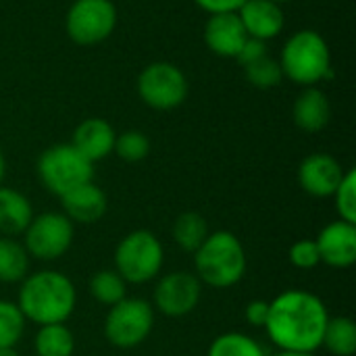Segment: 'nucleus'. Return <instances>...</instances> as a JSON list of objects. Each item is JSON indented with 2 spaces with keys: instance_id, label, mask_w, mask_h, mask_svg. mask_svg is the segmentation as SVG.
<instances>
[{
  "instance_id": "nucleus-7",
  "label": "nucleus",
  "mask_w": 356,
  "mask_h": 356,
  "mask_svg": "<svg viewBox=\"0 0 356 356\" xmlns=\"http://www.w3.org/2000/svg\"><path fill=\"white\" fill-rule=\"evenodd\" d=\"M154 330V309L144 298H123L108 309L104 319V338L115 348H136L148 340Z\"/></svg>"
},
{
  "instance_id": "nucleus-3",
  "label": "nucleus",
  "mask_w": 356,
  "mask_h": 356,
  "mask_svg": "<svg viewBox=\"0 0 356 356\" xmlns=\"http://www.w3.org/2000/svg\"><path fill=\"white\" fill-rule=\"evenodd\" d=\"M248 259L244 244L232 232H213L194 252V275L202 286L227 290L246 275Z\"/></svg>"
},
{
  "instance_id": "nucleus-18",
  "label": "nucleus",
  "mask_w": 356,
  "mask_h": 356,
  "mask_svg": "<svg viewBox=\"0 0 356 356\" xmlns=\"http://www.w3.org/2000/svg\"><path fill=\"white\" fill-rule=\"evenodd\" d=\"M292 117H294L296 127L307 134H317V131L325 129L332 119V104H330L325 92H321L315 86L300 92L294 102Z\"/></svg>"
},
{
  "instance_id": "nucleus-29",
  "label": "nucleus",
  "mask_w": 356,
  "mask_h": 356,
  "mask_svg": "<svg viewBox=\"0 0 356 356\" xmlns=\"http://www.w3.org/2000/svg\"><path fill=\"white\" fill-rule=\"evenodd\" d=\"M334 202H336V211L340 215V221L353 223L356 225V171L348 169L338 186V190L334 192Z\"/></svg>"
},
{
  "instance_id": "nucleus-30",
  "label": "nucleus",
  "mask_w": 356,
  "mask_h": 356,
  "mask_svg": "<svg viewBox=\"0 0 356 356\" xmlns=\"http://www.w3.org/2000/svg\"><path fill=\"white\" fill-rule=\"evenodd\" d=\"M288 259L296 269H302V271L315 269L321 263L315 240H298V242H294L290 246V250H288Z\"/></svg>"
},
{
  "instance_id": "nucleus-12",
  "label": "nucleus",
  "mask_w": 356,
  "mask_h": 356,
  "mask_svg": "<svg viewBox=\"0 0 356 356\" xmlns=\"http://www.w3.org/2000/svg\"><path fill=\"white\" fill-rule=\"evenodd\" d=\"M344 167L340 165L338 159L325 152H315L302 159L298 167V184L302 192L315 198H332L334 192L338 190L342 177H344Z\"/></svg>"
},
{
  "instance_id": "nucleus-14",
  "label": "nucleus",
  "mask_w": 356,
  "mask_h": 356,
  "mask_svg": "<svg viewBox=\"0 0 356 356\" xmlns=\"http://www.w3.org/2000/svg\"><path fill=\"white\" fill-rule=\"evenodd\" d=\"M60 204H63V213L71 223H83V225L98 223L108 209L104 190L94 181H86L73 188L71 192H67L65 196H60Z\"/></svg>"
},
{
  "instance_id": "nucleus-8",
  "label": "nucleus",
  "mask_w": 356,
  "mask_h": 356,
  "mask_svg": "<svg viewBox=\"0 0 356 356\" xmlns=\"http://www.w3.org/2000/svg\"><path fill=\"white\" fill-rule=\"evenodd\" d=\"M73 223L67 219L65 213L48 211L42 215H33L31 223L23 232V248L27 250L29 259L52 263L65 257L73 244Z\"/></svg>"
},
{
  "instance_id": "nucleus-25",
  "label": "nucleus",
  "mask_w": 356,
  "mask_h": 356,
  "mask_svg": "<svg viewBox=\"0 0 356 356\" xmlns=\"http://www.w3.org/2000/svg\"><path fill=\"white\" fill-rule=\"evenodd\" d=\"M207 356H267V353L252 336L227 332L211 342Z\"/></svg>"
},
{
  "instance_id": "nucleus-15",
  "label": "nucleus",
  "mask_w": 356,
  "mask_h": 356,
  "mask_svg": "<svg viewBox=\"0 0 356 356\" xmlns=\"http://www.w3.org/2000/svg\"><path fill=\"white\" fill-rule=\"evenodd\" d=\"M246 38H248V33H246L238 13L211 15L204 25V42L219 56L236 58L242 44L246 42Z\"/></svg>"
},
{
  "instance_id": "nucleus-28",
  "label": "nucleus",
  "mask_w": 356,
  "mask_h": 356,
  "mask_svg": "<svg viewBox=\"0 0 356 356\" xmlns=\"http://www.w3.org/2000/svg\"><path fill=\"white\" fill-rule=\"evenodd\" d=\"M113 152L125 163H140L150 154V140L146 134L138 129H129L115 138Z\"/></svg>"
},
{
  "instance_id": "nucleus-27",
  "label": "nucleus",
  "mask_w": 356,
  "mask_h": 356,
  "mask_svg": "<svg viewBox=\"0 0 356 356\" xmlns=\"http://www.w3.org/2000/svg\"><path fill=\"white\" fill-rule=\"evenodd\" d=\"M244 71H246L248 81H250L254 88H259V90L275 88V86H280L282 79H284V71H282L280 60H275V58L269 56V54H265L263 58H259V60H254V63H250V65H246Z\"/></svg>"
},
{
  "instance_id": "nucleus-2",
  "label": "nucleus",
  "mask_w": 356,
  "mask_h": 356,
  "mask_svg": "<svg viewBox=\"0 0 356 356\" xmlns=\"http://www.w3.org/2000/svg\"><path fill=\"white\" fill-rule=\"evenodd\" d=\"M15 305L25 321L38 327L67 323L77 305V290L65 273L44 269L21 282Z\"/></svg>"
},
{
  "instance_id": "nucleus-17",
  "label": "nucleus",
  "mask_w": 356,
  "mask_h": 356,
  "mask_svg": "<svg viewBox=\"0 0 356 356\" xmlns=\"http://www.w3.org/2000/svg\"><path fill=\"white\" fill-rule=\"evenodd\" d=\"M240 21L248 33V38L257 40H271L282 33L284 29V13L280 4L271 0H246L240 10Z\"/></svg>"
},
{
  "instance_id": "nucleus-4",
  "label": "nucleus",
  "mask_w": 356,
  "mask_h": 356,
  "mask_svg": "<svg viewBox=\"0 0 356 356\" xmlns=\"http://www.w3.org/2000/svg\"><path fill=\"white\" fill-rule=\"evenodd\" d=\"M284 77L298 86H315L332 75V54L327 42L313 29L296 31L284 46L280 58Z\"/></svg>"
},
{
  "instance_id": "nucleus-20",
  "label": "nucleus",
  "mask_w": 356,
  "mask_h": 356,
  "mask_svg": "<svg viewBox=\"0 0 356 356\" xmlns=\"http://www.w3.org/2000/svg\"><path fill=\"white\" fill-rule=\"evenodd\" d=\"M29 254L15 238L0 236V282L21 284L29 273Z\"/></svg>"
},
{
  "instance_id": "nucleus-34",
  "label": "nucleus",
  "mask_w": 356,
  "mask_h": 356,
  "mask_svg": "<svg viewBox=\"0 0 356 356\" xmlns=\"http://www.w3.org/2000/svg\"><path fill=\"white\" fill-rule=\"evenodd\" d=\"M0 356H19V353L15 348H2L0 350Z\"/></svg>"
},
{
  "instance_id": "nucleus-16",
  "label": "nucleus",
  "mask_w": 356,
  "mask_h": 356,
  "mask_svg": "<svg viewBox=\"0 0 356 356\" xmlns=\"http://www.w3.org/2000/svg\"><path fill=\"white\" fill-rule=\"evenodd\" d=\"M115 138L117 134L108 121L100 117H90L75 127L71 146L94 165L96 161H102L113 152Z\"/></svg>"
},
{
  "instance_id": "nucleus-5",
  "label": "nucleus",
  "mask_w": 356,
  "mask_h": 356,
  "mask_svg": "<svg viewBox=\"0 0 356 356\" xmlns=\"http://www.w3.org/2000/svg\"><path fill=\"white\" fill-rule=\"evenodd\" d=\"M113 261L125 284H148L163 269L165 248L152 232L136 229L119 240Z\"/></svg>"
},
{
  "instance_id": "nucleus-24",
  "label": "nucleus",
  "mask_w": 356,
  "mask_h": 356,
  "mask_svg": "<svg viewBox=\"0 0 356 356\" xmlns=\"http://www.w3.org/2000/svg\"><path fill=\"white\" fill-rule=\"evenodd\" d=\"M88 290L98 305L108 309L121 302L123 298H127V284L115 269L96 271L88 282Z\"/></svg>"
},
{
  "instance_id": "nucleus-33",
  "label": "nucleus",
  "mask_w": 356,
  "mask_h": 356,
  "mask_svg": "<svg viewBox=\"0 0 356 356\" xmlns=\"http://www.w3.org/2000/svg\"><path fill=\"white\" fill-rule=\"evenodd\" d=\"M244 2L246 0H196V4L202 10L211 13V15H217V13H238Z\"/></svg>"
},
{
  "instance_id": "nucleus-19",
  "label": "nucleus",
  "mask_w": 356,
  "mask_h": 356,
  "mask_svg": "<svg viewBox=\"0 0 356 356\" xmlns=\"http://www.w3.org/2000/svg\"><path fill=\"white\" fill-rule=\"evenodd\" d=\"M33 219L31 202L15 188L0 186V234L6 238L23 236Z\"/></svg>"
},
{
  "instance_id": "nucleus-26",
  "label": "nucleus",
  "mask_w": 356,
  "mask_h": 356,
  "mask_svg": "<svg viewBox=\"0 0 356 356\" xmlns=\"http://www.w3.org/2000/svg\"><path fill=\"white\" fill-rule=\"evenodd\" d=\"M25 317L10 300H0V350L15 348L25 332Z\"/></svg>"
},
{
  "instance_id": "nucleus-11",
  "label": "nucleus",
  "mask_w": 356,
  "mask_h": 356,
  "mask_svg": "<svg viewBox=\"0 0 356 356\" xmlns=\"http://www.w3.org/2000/svg\"><path fill=\"white\" fill-rule=\"evenodd\" d=\"M202 296L200 280L190 271H173L163 275L152 292V309L165 317H186L190 315Z\"/></svg>"
},
{
  "instance_id": "nucleus-32",
  "label": "nucleus",
  "mask_w": 356,
  "mask_h": 356,
  "mask_svg": "<svg viewBox=\"0 0 356 356\" xmlns=\"http://www.w3.org/2000/svg\"><path fill=\"white\" fill-rule=\"evenodd\" d=\"M244 317H246L250 327L263 330L265 323H267V317H269V300H250L246 305Z\"/></svg>"
},
{
  "instance_id": "nucleus-9",
  "label": "nucleus",
  "mask_w": 356,
  "mask_h": 356,
  "mask_svg": "<svg viewBox=\"0 0 356 356\" xmlns=\"http://www.w3.org/2000/svg\"><path fill=\"white\" fill-rule=\"evenodd\" d=\"M138 94L150 108L171 111L188 98V79L173 63H150L138 77Z\"/></svg>"
},
{
  "instance_id": "nucleus-10",
  "label": "nucleus",
  "mask_w": 356,
  "mask_h": 356,
  "mask_svg": "<svg viewBox=\"0 0 356 356\" xmlns=\"http://www.w3.org/2000/svg\"><path fill=\"white\" fill-rule=\"evenodd\" d=\"M117 25V8L111 0H75L67 13V35L79 46L104 42Z\"/></svg>"
},
{
  "instance_id": "nucleus-6",
  "label": "nucleus",
  "mask_w": 356,
  "mask_h": 356,
  "mask_svg": "<svg viewBox=\"0 0 356 356\" xmlns=\"http://www.w3.org/2000/svg\"><path fill=\"white\" fill-rule=\"evenodd\" d=\"M38 177L50 194L60 198L73 188L92 181L94 165L71 144H56L40 154Z\"/></svg>"
},
{
  "instance_id": "nucleus-23",
  "label": "nucleus",
  "mask_w": 356,
  "mask_h": 356,
  "mask_svg": "<svg viewBox=\"0 0 356 356\" xmlns=\"http://www.w3.org/2000/svg\"><path fill=\"white\" fill-rule=\"evenodd\" d=\"M330 355L353 356L356 353V323L350 317H330L323 334V344Z\"/></svg>"
},
{
  "instance_id": "nucleus-37",
  "label": "nucleus",
  "mask_w": 356,
  "mask_h": 356,
  "mask_svg": "<svg viewBox=\"0 0 356 356\" xmlns=\"http://www.w3.org/2000/svg\"><path fill=\"white\" fill-rule=\"evenodd\" d=\"M271 2H275V4H282V2H290V0H271Z\"/></svg>"
},
{
  "instance_id": "nucleus-21",
  "label": "nucleus",
  "mask_w": 356,
  "mask_h": 356,
  "mask_svg": "<svg viewBox=\"0 0 356 356\" xmlns=\"http://www.w3.org/2000/svg\"><path fill=\"white\" fill-rule=\"evenodd\" d=\"M209 223L207 219L200 215V213H194V211H188V213H181L175 221H173V227H171V236H173V242L184 250V252H190L194 254L200 244L207 240L209 236Z\"/></svg>"
},
{
  "instance_id": "nucleus-36",
  "label": "nucleus",
  "mask_w": 356,
  "mask_h": 356,
  "mask_svg": "<svg viewBox=\"0 0 356 356\" xmlns=\"http://www.w3.org/2000/svg\"><path fill=\"white\" fill-rule=\"evenodd\" d=\"M2 177H4V159H2V152H0V186H2Z\"/></svg>"
},
{
  "instance_id": "nucleus-22",
  "label": "nucleus",
  "mask_w": 356,
  "mask_h": 356,
  "mask_svg": "<svg viewBox=\"0 0 356 356\" xmlns=\"http://www.w3.org/2000/svg\"><path fill=\"white\" fill-rule=\"evenodd\" d=\"M35 356H73L75 336L65 323L42 325L33 338Z\"/></svg>"
},
{
  "instance_id": "nucleus-35",
  "label": "nucleus",
  "mask_w": 356,
  "mask_h": 356,
  "mask_svg": "<svg viewBox=\"0 0 356 356\" xmlns=\"http://www.w3.org/2000/svg\"><path fill=\"white\" fill-rule=\"evenodd\" d=\"M273 356H315V355H302V353H282V350H280V353H275Z\"/></svg>"
},
{
  "instance_id": "nucleus-31",
  "label": "nucleus",
  "mask_w": 356,
  "mask_h": 356,
  "mask_svg": "<svg viewBox=\"0 0 356 356\" xmlns=\"http://www.w3.org/2000/svg\"><path fill=\"white\" fill-rule=\"evenodd\" d=\"M265 54H269V52H267V44H265L263 40L246 38V42L242 44V48H240V52H238L236 60H238L242 67H246V65H250V63H254V60L263 58Z\"/></svg>"
},
{
  "instance_id": "nucleus-13",
  "label": "nucleus",
  "mask_w": 356,
  "mask_h": 356,
  "mask_svg": "<svg viewBox=\"0 0 356 356\" xmlns=\"http://www.w3.org/2000/svg\"><path fill=\"white\" fill-rule=\"evenodd\" d=\"M319 259L327 267L348 269L356 263V225L346 221H332L315 238Z\"/></svg>"
},
{
  "instance_id": "nucleus-1",
  "label": "nucleus",
  "mask_w": 356,
  "mask_h": 356,
  "mask_svg": "<svg viewBox=\"0 0 356 356\" xmlns=\"http://www.w3.org/2000/svg\"><path fill=\"white\" fill-rule=\"evenodd\" d=\"M330 313L325 302L307 290H286L269 300L265 332L282 353L315 355L323 344Z\"/></svg>"
}]
</instances>
